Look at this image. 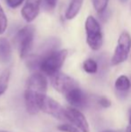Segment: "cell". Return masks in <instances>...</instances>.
Wrapping results in <instances>:
<instances>
[{"label": "cell", "mask_w": 131, "mask_h": 132, "mask_svg": "<svg viewBox=\"0 0 131 132\" xmlns=\"http://www.w3.org/2000/svg\"><path fill=\"white\" fill-rule=\"evenodd\" d=\"M47 79L41 73H34L29 77L24 93L26 110L31 115L37 114L40 110V102L47 91Z\"/></svg>", "instance_id": "cell-1"}, {"label": "cell", "mask_w": 131, "mask_h": 132, "mask_svg": "<svg viewBox=\"0 0 131 132\" xmlns=\"http://www.w3.org/2000/svg\"><path fill=\"white\" fill-rule=\"evenodd\" d=\"M68 51L66 50H58L57 51L49 54L40 60L39 68L43 74L49 77L56 75L63 66Z\"/></svg>", "instance_id": "cell-2"}, {"label": "cell", "mask_w": 131, "mask_h": 132, "mask_svg": "<svg viewBox=\"0 0 131 132\" xmlns=\"http://www.w3.org/2000/svg\"><path fill=\"white\" fill-rule=\"evenodd\" d=\"M84 28L86 31V42L93 51H99L103 44V37L99 22L93 15L85 20Z\"/></svg>", "instance_id": "cell-3"}, {"label": "cell", "mask_w": 131, "mask_h": 132, "mask_svg": "<svg viewBox=\"0 0 131 132\" xmlns=\"http://www.w3.org/2000/svg\"><path fill=\"white\" fill-rule=\"evenodd\" d=\"M35 36V29L32 25H27L22 28L15 35V43L19 51L20 57H28L32 51Z\"/></svg>", "instance_id": "cell-4"}, {"label": "cell", "mask_w": 131, "mask_h": 132, "mask_svg": "<svg viewBox=\"0 0 131 132\" xmlns=\"http://www.w3.org/2000/svg\"><path fill=\"white\" fill-rule=\"evenodd\" d=\"M131 50V36L127 31H124L120 33L118 40V43L116 49L114 51V54L111 57L112 66H117L124 61H126L128 57Z\"/></svg>", "instance_id": "cell-5"}, {"label": "cell", "mask_w": 131, "mask_h": 132, "mask_svg": "<svg viewBox=\"0 0 131 132\" xmlns=\"http://www.w3.org/2000/svg\"><path fill=\"white\" fill-rule=\"evenodd\" d=\"M40 110L60 120H69L66 114V110L64 109L60 103L47 95H44L40 100Z\"/></svg>", "instance_id": "cell-6"}, {"label": "cell", "mask_w": 131, "mask_h": 132, "mask_svg": "<svg viewBox=\"0 0 131 132\" xmlns=\"http://www.w3.org/2000/svg\"><path fill=\"white\" fill-rule=\"evenodd\" d=\"M50 78L52 86L61 94H66L71 90L78 87V84L75 79L61 72H58L56 75L52 76Z\"/></svg>", "instance_id": "cell-7"}, {"label": "cell", "mask_w": 131, "mask_h": 132, "mask_svg": "<svg viewBox=\"0 0 131 132\" xmlns=\"http://www.w3.org/2000/svg\"><path fill=\"white\" fill-rule=\"evenodd\" d=\"M66 114H67L69 121H71L77 129H80L82 132H90L87 120L79 110L73 107H69L66 109Z\"/></svg>", "instance_id": "cell-8"}, {"label": "cell", "mask_w": 131, "mask_h": 132, "mask_svg": "<svg viewBox=\"0 0 131 132\" xmlns=\"http://www.w3.org/2000/svg\"><path fill=\"white\" fill-rule=\"evenodd\" d=\"M41 0H26L25 5L22 9V16L27 22L32 23L40 13Z\"/></svg>", "instance_id": "cell-9"}, {"label": "cell", "mask_w": 131, "mask_h": 132, "mask_svg": "<svg viewBox=\"0 0 131 132\" xmlns=\"http://www.w3.org/2000/svg\"><path fill=\"white\" fill-rule=\"evenodd\" d=\"M66 99L74 107L83 108L86 104V96L79 87L73 89L66 94Z\"/></svg>", "instance_id": "cell-10"}, {"label": "cell", "mask_w": 131, "mask_h": 132, "mask_svg": "<svg viewBox=\"0 0 131 132\" xmlns=\"http://www.w3.org/2000/svg\"><path fill=\"white\" fill-rule=\"evenodd\" d=\"M12 57V47L6 38L0 37V61L8 63Z\"/></svg>", "instance_id": "cell-11"}, {"label": "cell", "mask_w": 131, "mask_h": 132, "mask_svg": "<svg viewBox=\"0 0 131 132\" xmlns=\"http://www.w3.org/2000/svg\"><path fill=\"white\" fill-rule=\"evenodd\" d=\"M84 0H71L69 5L66 8L65 13V17L67 20H72L79 14L80 9L83 5Z\"/></svg>", "instance_id": "cell-12"}, {"label": "cell", "mask_w": 131, "mask_h": 132, "mask_svg": "<svg viewBox=\"0 0 131 132\" xmlns=\"http://www.w3.org/2000/svg\"><path fill=\"white\" fill-rule=\"evenodd\" d=\"M131 87V82L127 76L121 75L116 79L115 81V88L119 93L125 94L129 91Z\"/></svg>", "instance_id": "cell-13"}, {"label": "cell", "mask_w": 131, "mask_h": 132, "mask_svg": "<svg viewBox=\"0 0 131 132\" xmlns=\"http://www.w3.org/2000/svg\"><path fill=\"white\" fill-rule=\"evenodd\" d=\"M84 70L88 74H95L98 71V64L93 59H87L83 64Z\"/></svg>", "instance_id": "cell-14"}, {"label": "cell", "mask_w": 131, "mask_h": 132, "mask_svg": "<svg viewBox=\"0 0 131 132\" xmlns=\"http://www.w3.org/2000/svg\"><path fill=\"white\" fill-rule=\"evenodd\" d=\"M9 78H10V71L9 70H5L0 75V95H2L6 91L7 87H8Z\"/></svg>", "instance_id": "cell-15"}, {"label": "cell", "mask_w": 131, "mask_h": 132, "mask_svg": "<svg viewBox=\"0 0 131 132\" xmlns=\"http://www.w3.org/2000/svg\"><path fill=\"white\" fill-rule=\"evenodd\" d=\"M92 2H93V5L95 11L99 14H102L106 11L109 4V0H92Z\"/></svg>", "instance_id": "cell-16"}, {"label": "cell", "mask_w": 131, "mask_h": 132, "mask_svg": "<svg viewBox=\"0 0 131 132\" xmlns=\"http://www.w3.org/2000/svg\"><path fill=\"white\" fill-rule=\"evenodd\" d=\"M7 28V17L5 14L3 7L0 5V35L3 34Z\"/></svg>", "instance_id": "cell-17"}, {"label": "cell", "mask_w": 131, "mask_h": 132, "mask_svg": "<svg viewBox=\"0 0 131 132\" xmlns=\"http://www.w3.org/2000/svg\"><path fill=\"white\" fill-rule=\"evenodd\" d=\"M58 129L62 132H79L78 129L72 124H61L58 126Z\"/></svg>", "instance_id": "cell-18"}, {"label": "cell", "mask_w": 131, "mask_h": 132, "mask_svg": "<svg viewBox=\"0 0 131 132\" xmlns=\"http://www.w3.org/2000/svg\"><path fill=\"white\" fill-rule=\"evenodd\" d=\"M6 4L9 7L11 8H17L18 6L22 5L23 3L24 0H5Z\"/></svg>", "instance_id": "cell-19"}, {"label": "cell", "mask_w": 131, "mask_h": 132, "mask_svg": "<svg viewBox=\"0 0 131 132\" xmlns=\"http://www.w3.org/2000/svg\"><path fill=\"white\" fill-rule=\"evenodd\" d=\"M99 103L102 106L103 108H108V107H110V104H111L110 100H109L107 97H105V96H101V97L100 98Z\"/></svg>", "instance_id": "cell-20"}, {"label": "cell", "mask_w": 131, "mask_h": 132, "mask_svg": "<svg viewBox=\"0 0 131 132\" xmlns=\"http://www.w3.org/2000/svg\"><path fill=\"white\" fill-rule=\"evenodd\" d=\"M45 1V5L48 10H53L56 7L58 0H44Z\"/></svg>", "instance_id": "cell-21"}, {"label": "cell", "mask_w": 131, "mask_h": 132, "mask_svg": "<svg viewBox=\"0 0 131 132\" xmlns=\"http://www.w3.org/2000/svg\"><path fill=\"white\" fill-rule=\"evenodd\" d=\"M128 119H129V125H131V109L129 110V117H128Z\"/></svg>", "instance_id": "cell-22"}, {"label": "cell", "mask_w": 131, "mask_h": 132, "mask_svg": "<svg viewBox=\"0 0 131 132\" xmlns=\"http://www.w3.org/2000/svg\"><path fill=\"white\" fill-rule=\"evenodd\" d=\"M127 132H131V125H129L127 129Z\"/></svg>", "instance_id": "cell-23"}, {"label": "cell", "mask_w": 131, "mask_h": 132, "mask_svg": "<svg viewBox=\"0 0 131 132\" xmlns=\"http://www.w3.org/2000/svg\"><path fill=\"white\" fill-rule=\"evenodd\" d=\"M101 132H118V131H114V130H103Z\"/></svg>", "instance_id": "cell-24"}, {"label": "cell", "mask_w": 131, "mask_h": 132, "mask_svg": "<svg viewBox=\"0 0 131 132\" xmlns=\"http://www.w3.org/2000/svg\"><path fill=\"white\" fill-rule=\"evenodd\" d=\"M119 1H120L121 3H126V2L128 1V0H119Z\"/></svg>", "instance_id": "cell-25"}, {"label": "cell", "mask_w": 131, "mask_h": 132, "mask_svg": "<svg viewBox=\"0 0 131 132\" xmlns=\"http://www.w3.org/2000/svg\"><path fill=\"white\" fill-rule=\"evenodd\" d=\"M0 132H6V131H0Z\"/></svg>", "instance_id": "cell-26"}]
</instances>
